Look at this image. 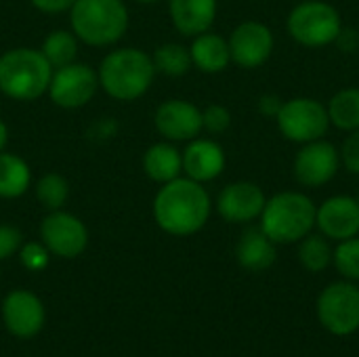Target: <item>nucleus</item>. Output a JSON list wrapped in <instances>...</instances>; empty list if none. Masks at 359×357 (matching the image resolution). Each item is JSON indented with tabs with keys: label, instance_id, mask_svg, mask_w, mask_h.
I'll return each mask as SVG.
<instances>
[{
	"label": "nucleus",
	"instance_id": "obj_1",
	"mask_svg": "<svg viewBox=\"0 0 359 357\" xmlns=\"http://www.w3.org/2000/svg\"><path fill=\"white\" fill-rule=\"evenodd\" d=\"M210 196L202 183L177 177L160 187L154 198V219L162 231L185 238L198 234L210 217Z\"/></svg>",
	"mask_w": 359,
	"mask_h": 357
},
{
	"label": "nucleus",
	"instance_id": "obj_2",
	"mask_svg": "<svg viewBox=\"0 0 359 357\" xmlns=\"http://www.w3.org/2000/svg\"><path fill=\"white\" fill-rule=\"evenodd\" d=\"M97 74L99 86L109 97L118 101H135L149 90L156 78V67L145 50L124 46L107 53Z\"/></svg>",
	"mask_w": 359,
	"mask_h": 357
},
{
	"label": "nucleus",
	"instance_id": "obj_3",
	"mask_svg": "<svg viewBox=\"0 0 359 357\" xmlns=\"http://www.w3.org/2000/svg\"><path fill=\"white\" fill-rule=\"evenodd\" d=\"M53 65L42 50L17 46L0 55V93L15 101H34L48 90Z\"/></svg>",
	"mask_w": 359,
	"mask_h": 357
},
{
	"label": "nucleus",
	"instance_id": "obj_4",
	"mask_svg": "<svg viewBox=\"0 0 359 357\" xmlns=\"http://www.w3.org/2000/svg\"><path fill=\"white\" fill-rule=\"evenodd\" d=\"M72 32L88 46H109L128 29L124 0H76L69 8Z\"/></svg>",
	"mask_w": 359,
	"mask_h": 357
},
{
	"label": "nucleus",
	"instance_id": "obj_5",
	"mask_svg": "<svg viewBox=\"0 0 359 357\" xmlns=\"http://www.w3.org/2000/svg\"><path fill=\"white\" fill-rule=\"evenodd\" d=\"M318 206L301 191H282L265 202L261 229L276 244H294L311 234Z\"/></svg>",
	"mask_w": 359,
	"mask_h": 357
},
{
	"label": "nucleus",
	"instance_id": "obj_6",
	"mask_svg": "<svg viewBox=\"0 0 359 357\" xmlns=\"http://www.w3.org/2000/svg\"><path fill=\"white\" fill-rule=\"evenodd\" d=\"M286 27L299 44L318 48L337 40L343 21L332 4L324 0H303L290 11Z\"/></svg>",
	"mask_w": 359,
	"mask_h": 357
},
{
	"label": "nucleus",
	"instance_id": "obj_7",
	"mask_svg": "<svg viewBox=\"0 0 359 357\" xmlns=\"http://www.w3.org/2000/svg\"><path fill=\"white\" fill-rule=\"evenodd\" d=\"M318 320L334 337H351L359 330V288L343 280L328 284L318 297Z\"/></svg>",
	"mask_w": 359,
	"mask_h": 357
},
{
	"label": "nucleus",
	"instance_id": "obj_8",
	"mask_svg": "<svg viewBox=\"0 0 359 357\" xmlns=\"http://www.w3.org/2000/svg\"><path fill=\"white\" fill-rule=\"evenodd\" d=\"M276 118L282 135L294 143L318 141L328 133L330 126L328 107L311 97H297L284 101Z\"/></svg>",
	"mask_w": 359,
	"mask_h": 357
},
{
	"label": "nucleus",
	"instance_id": "obj_9",
	"mask_svg": "<svg viewBox=\"0 0 359 357\" xmlns=\"http://www.w3.org/2000/svg\"><path fill=\"white\" fill-rule=\"evenodd\" d=\"M99 88V74L86 63H67L53 69L48 84V97L57 107L78 109L84 107Z\"/></svg>",
	"mask_w": 359,
	"mask_h": 357
},
{
	"label": "nucleus",
	"instance_id": "obj_10",
	"mask_svg": "<svg viewBox=\"0 0 359 357\" xmlns=\"http://www.w3.org/2000/svg\"><path fill=\"white\" fill-rule=\"evenodd\" d=\"M42 244L48 248L50 255L61 259H76L84 252L88 244V229L86 225L72 213L65 210H50L40 225Z\"/></svg>",
	"mask_w": 359,
	"mask_h": 357
},
{
	"label": "nucleus",
	"instance_id": "obj_11",
	"mask_svg": "<svg viewBox=\"0 0 359 357\" xmlns=\"http://www.w3.org/2000/svg\"><path fill=\"white\" fill-rule=\"evenodd\" d=\"M339 168L341 151L324 139L303 143L292 164L294 179L305 187H322L330 183L337 177Z\"/></svg>",
	"mask_w": 359,
	"mask_h": 357
},
{
	"label": "nucleus",
	"instance_id": "obj_12",
	"mask_svg": "<svg viewBox=\"0 0 359 357\" xmlns=\"http://www.w3.org/2000/svg\"><path fill=\"white\" fill-rule=\"evenodd\" d=\"M231 61L244 69L263 65L273 53V34L261 21H244L229 36Z\"/></svg>",
	"mask_w": 359,
	"mask_h": 357
},
{
	"label": "nucleus",
	"instance_id": "obj_13",
	"mask_svg": "<svg viewBox=\"0 0 359 357\" xmlns=\"http://www.w3.org/2000/svg\"><path fill=\"white\" fill-rule=\"evenodd\" d=\"M154 124L166 141H191L204 130L202 109L185 99H168L160 103Z\"/></svg>",
	"mask_w": 359,
	"mask_h": 357
},
{
	"label": "nucleus",
	"instance_id": "obj_14",
	"mask_svg": "<svg viewBox=\"0 0 359 357\" xmlns=\"http://www.w3.org/2000/svg\"><path fill=\"white\" fill-rule=\"evenodd\" d=\"M2 322L17 339H32L44 326V305L29 290H13L2 303Z\"/></svg>",
	"mask_w": 359,
	"mask_h": 357
},
{
	"label": "nucleus",
	"instance_id": "obj_15",
	"mask_svg": "<svg viewBox=\"0 0 359 357\" xmlns=\"http://www.w3.org/2000/svg\"><path fill=\"white\" fill-rule=\"evenodd\" d=\"M265 194L252 181H236L221 189L217 210L227 223H250L261 217L265 208Z\"/></svg>",
	"mask_w": 359,
	"mask_h": 357
},
{
	"label": "nucleus",
	"instance_id": "obj_16",
	"mask_svg": "<svg viewBox=\"0 0 359 357\" xmlns=\"http://www.w3.org/2000/svg\"><path fill=\"white\" fill-rule=\"evenodd\" d=\"M316 225L334 242L359 236V204L351 196H332L318 206Z\"/></svg>",
	"mask_w": 359,
	"mask_h": 357
},
{
	"label": "nucleus",
	"instance_id": "obj_17",
	"mask_svg": "<svg viewBox=\"0 0 359 357\" xmlns=\"http://www.w3.org/2000/svg\"><path fill=\"white\" fill-rule=\"evenodd\" d=\"M181 156H183V173L198 183L215 181L225 170V162H227L225 151L217 141L198 139V137L187 143Z\"/></svg>",
	"mask_w": 359,
	"mask_h": 357
},
{
	"label": "nucleus",
	"instance_id": "obj_18",
	"mask_svg": "<svg viewBox=\"0 0 359 357\" xmlns=\"http://www.w3.org/2000/svg\"><path fill=\"white\" fill-rule=\"evenodd\" d=\"M276 246L278 244L261 227H248L238 240L236 259L248 271H267L278 259Z\"/></svg>",
	"mask_w": 359,
	"mask_h": 357
},
{
	"label": "nucleus",
	"instance_id": "obj_19",
	"mask_svg": "<svg viewBox=\"0 0 359 357\" xmlns=\"http://www.w3.org/2000/svg\"><path fill=\"white\" fill-rule=\"evenodd\" d=\"M172 25L183 36H198L210 29L217 17V0H168Z\"/></svg>",
	"mask_w": 359,
	"mask_h": 357
},
{
	"label": "nucleus",
	"instance_id": "obj_20",
	"mask_svg": "<svg viewBox=\"0 0 359 357\" xmlns=\"http://www.w3.org/2000/svg\"><path fill=\"white\" fill-rule=\"evenodd\" d=\"M189 53H191V63L204 74H219L231 61L229 42L223 36L212 34V32L194 36Z\"/></svg>",
	"mask_w": 359,
	"mask_h": 357
},
{
	"label": "nucleus",
	"instance_id": "obj_21",
	"mask_svg": "<svg viewBox=\"0 0 359 357\" xmlns=\"http://www.w3.org/2000/svg\"><path fill=\"white\" fill-rule=\"evenodd\" d=\"M143 170L151 181L164 185V183L172 181L177 177H181V173H183V156L168 141L156 143L143 156Z\"/></svg>",
	"mask_w": 359,
	"mask_h": 357
},
{
	"label": "nucleus",
	"instance_id": "obj_22",
	"mask_svg": "<svg viewBox=\"0 0 359 357\" xmlns=\"http://www.w3.org/2000/svg\"><path fill=\"white\" fill-rule=\"evenodd\" d=\"M32 185V170L17 154L0 151V198H21Z\"/></svg>",
	"mask_w": 359,
	"mask_h": 357
},
{
	"label": "nucleus",
	"instance_id": "obj_23",
	"mask_svg": "<svg viewBox=\"0 0 359 357\" xmlns=\"http://www.w3.org/2000/svg\"><path fill=\"white\" fill-rule=\"evenodd\" d=\"M330 124L341 130H358L359 128V88L349 86L339 90L328 103Z\"/></svg>",
	"mask_w": 359,
	"mask_h": 357
},
{
	"label": "nucleus",
	"instance_id": "obj_24",
	"mask_svg": "<svg viewBox=\"0 0 359 357\" xmlns=\"http://www.w3.org/2000/svg\"><path fill=\"white\" fill-rule=\"evenodd\" d=\"M154 67L156 72L170 76V78H181L189 72L191 63V53L187 46L177 44V42H166L162 46H158L151 55Z\"/></svg>",
	"mask_w": 359,
	"mask_h": 357
},
{
	"label": "nucleus",
	"instance_id": "obj_25",
	"mask_svg": "<svg viewBox=\"0 0 359 357\" xmlns=\"http://www.w3.org/2000/svg\"><path fill=\"white\" fill-rule=\"evenodd\" d=\"M332 246L322 234H307L299 242V261L311 274H322L332 263Z\"/></svg>",
	"mask_w": 359,
	"mask_h": 357
},
{
	"label": "nucleus",
	"instance_id": "obj_26",
	"mask_svg": "<svg viewBox=\"0 0 359 357\" xmlns=\"http://www.w3.org/2000/svg\"><path fill=\"white\" fill-rule=\"evenodd\" d=\"M40 50L46 57V61L53 65V69H57V67H63V65L76 61V57H78V38H76L74 32L55 29V32L46 34Z\"/></svg>",
	"mask_w": 359,
	"mask_h": 357
},
{
	"label": "nucleus",
	"instance_id": "obj_27",
	"mask_svg": "<svg viewBox=\"0 0 359 357\" xmlns=\"http://www.w3.org/2000/svg\"><path fill=\"white\" fill-rule=\"evenodd\" d=\"M69 196L67 179L59 173H46L36 183V198L46 210H59Z\"/></svg>",
	"mask_w": 359,
	"mask_h": 357
},
{
	"label": "nucleus",
	"instance_id": "obj_28",
	"mask_svg": "<svg viewBox=\"0 0 359 357\" xmlns=\"http://www.w3.org/2000/svg\"><path fill=\"white\" fill-rule=\"evenodd\" d=\"M332 263L345 280L359 282V236L339 242L332 255Z\"/></svg>",
	"mask_w": 359,
	"mask_h": 357
},
{
	"label": "nucleus",
	"instance_id": "obj_29",
	"mask_svg": "<svg viewBox=\"0 0 359 357\" xmlns=\"http://www.w3.org/2000/svg\"><path fill=\"white\" fill-rule=\"evenodd\" d=\"M231 124V114L225 105L219 103H210L202 109V126L204 130L212 133V135H221L229 128Z\"/></svg>",
	"mask_w": 359,
	"mask_h": 357
},
{
	"label": "nucleus",
	"instance_id": "obj_30",
	"mask_svg": "<svg viewBox=\"0 0 359 357\" xmlns=\"http://www.w3.org/2000/svg\"><path fill=\"white\" fill-rule=\"evenodd\" d=\"M48 257H50L48 248L38 242H27V244H21L19 248V259L23 267H27L29 271H42L48 265Z\"/></svg>",
	"mask_w": 359,
	"mask_h": 357
},
{
	"label": "nucleus",
	"instance_id": "obj_31",
	"mask_svg": "<svg viewBox=\"0 0 359 357\" xmlns=\"http://www.w3.org/2000/svg\"><path fill=\"white\" fill-rule=\"evenodd\" d=\"M21 244H23V238H21V231L17 227L0 225V261L19 252Z\"/></svg>",
	"mask_w": 359,
	"mask_h": 357
},
{
	"label": "nucleus",
	"instance_id": "obj_32",
	"mask_svg": "<svg viewBox=\"0 0 359 357\" xmlns=\"http://www.w3.org/2000/svg\"><path fill=\"white\" fill-rule=\"evenodd\" d=\"M341 162L345 168L353 175H359V128L351 130V135L345 139L341 147Z\"/></svg>",
	"mask_w": 359,
	"mask_h": 357
},
{
	"label": "nucleus",
	"instance_id": "obj_33",
	"mask_svg": "<svg viewBox=\"0 0 359 357\" xmlns=\"http://www.w3.org/2000/svg\"><path fill=\"white\" fill-rule=\"evenodd\" d=\"M334 42L339 44L341 50H345V53H355L359 48V34L353 27H343Z\"/></svg>",
	"mask_w": 359,
	"mask_h": 357
},
{
	"label": "nucleus",
	"instance_id": "obj_34",
	"mask_svg": "<svg viewBox=\"0 0 359 357\" xmlns=\"http://www.w3.org/2000/svg\"><path fill=\"white\" fill-rule=\"evenodd\" d=\"M42 13H63L74 6L76 0H29Z\"/></svg>",
	"mask_w": 359,
	"mask_h": 357
},
{
	"label": "nucleus",
	"instance_id": "obj_35",
	"mask_svg": "<svg viewBox=\"0 0 359 357\" xmlns=\"http://www.w3.org/2000/svg\"><path fill=\"white\" fill-rule=\"evenodd\" d=\"M282 103L284 101L278 95H263L259 99V112L269 116V118H276L280 114V109H282Z\"/></svg>",
	"mask_w": 359,
	"mask_h": 357
},
{
	"label": "nucleus",
	"instance_id": "obj_36",
	"mask_svg": "<svg viewBox=\"0 0 359 357\" xmlns=\"http://www.w3.org/2000/svg\"><path fill=\"white\" fill-rule=\"evenodd\" d=\"M6 143H8V128H6V124L0 120V151H4Z\"/></svg>",
	"mask_w": 359,
	"mask_h": 357
},
{
	"label": "nucleus",
	"instance_id": "obj_37",
	"mask_svg": "<svg viewBox=\"0 0 359 357\" xmlns=\"http://www.w3.org/2000/svg\"><path fill=\"white\" fill-rule=\"evenodd\" d=\"M135 2H139V4H154V2H160V0H135Z\"/></svg>",
	"mask_w": 359,
	"mask_h": 357
},
{
	"label": "nucleus",
	"instance_id": "obj_38",
	"mask_svg": "<svg viewBox=\"0 0 359 357\" xmlns=\"http://www.w3.org/2000/svg\"><path fill=\"white\" fill-rule=\"evenodd\" d=\"M355 200H358V204H359V194H358V198H355Z\"/></svg>",
	"mask_w": 359,
	"mask_h": 357
}]
</instances>
